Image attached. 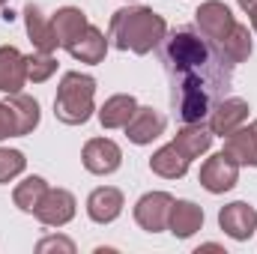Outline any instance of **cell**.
Here are the masks:
<instances>
[{
	"label": "cell",
	"mask_w": 257,
	"mask_h": 254,
	"mask_svg": "<svg viewBox=\"0 0 257 254\" xmlns=\"http://www.w3.org/2000/svg\"><path fill=\"white\" fill-rule=\"evenodd\" d=\"M200 227H203V209L194 200H174L171 218H168V230L177 239H192Z\"/></svg>",
	"instance_id": "17"
},
{
	"label": "cell",
	"mask_w": 257,
	"mask_h": 254,
	"mask_svg": "<svg viewBox=\"0 0 257 254\" xmlns=\"http://www.w3.org/2000/svg\"><path fill=\"white\" fill-rule=\"evenodd\" d=\"M75 212H78V200H75V194L66 189H48L45 191V197H42V203L36 206V218L45 224V227H66L72 218H75Z\"/></svg>",
	"instance_id": "9"
},
{
	"label": "cell",
	"mask_w": 257,
	"mask_h": 254,
	"mask_svg": "<svg viewBox=\"0 0 257 254\" xmlns=\"http://www.w3.org/2000/svg\"><path fill=\"white\" fill-rule=\"evenodd\" d=\"M51 27H54V36H57L60 48L69 51V48L81 39V33L90 27V21H87L84 9H78V6H63V9H57V12H54Z\"/></svg>",
	"instance_id": "14"
},
{
	"label": "cell",
	"mask_w": 257,
	"mask_h": 254,
	"mask_svg": "<svg viewBox=\"0 0 257 254\" xmlns=\"http://www.w3.org/2000/svg\"><path fill=\"white\" fill-rule=\"evenodd\" d=\"M165 36H168L165 18L147 6H123L111 15V24H108V42L132 54L156 51Z\"/></svg>",
	"instance_id": "2"
},
{
	"label": "cell",
	"mask_w": 257,
	"mask_h": 254,
	"mask_svg": "<svg viewBox=\"0 0 257 254\" xmlns=\"http://www.w3.org/2000/svg\"><path fill=\"white\" fill-rule=\"evenodd\" d=\"M218 48L224 51V57L230 60L233 66H239V63H245L248 57H251V30L245 27V24H233V30L218 42Z\"/></svg>",
	"instance_id": "23"
},
{
	"label": "cell",
	"mask_w": 257,
	"mask_h": 254,
	"mask_svg": "<svg viewBox=\"0 0 257 254\" xmlns=\"http://www.w3.org/2000/svg\"><path fill=\"white\" fill-rule=\"evenodd\" d=\"M168 129V117L150 105H138V111L132 114V120L126 123V138L138 147H147L153 144L159 135H165Z\"/></svg>",
	"instance_id": "11"
},
{
	"label": "cell",
	"mask_w": 257,
	"mask_h": 254,
	"mask_svg": "<svg viewBox=\"0 0 257 254\" xmlns=\"http://www.w3.org/2000/svg\"><path fill=\"white\" fill-rule=\"evenodd\" d=\"M162 66L171 78V102L183 123H203L233 81V63L224 51L192 27L162 39Z\"/></svg>",
	"instance_id": "1"
},
{
	"label": "cell",
	"mask_w": 257,
	"mask_h": 254,
	"mask_svg": "<svg viewBox=\"0 0 257 254\" xmlns=\"http://www.w3.org/2000/svg\"><path fill=\"white\" fill-rule=\"evenodd\" d=\"M236 3H239V9H242V12H248V9L254 6L257 0H236Z\"/></svg>",
	"instance_id": "31"
},
{
	"label": "cell",
	"mask_w": 257,
	"mask_h": 254,
	"mask_svg": "<svg viewBox=\"0 0 257 254\" xmlns=\"http://www.w3.org/2000/svg\"><path fill=\"white\" fill-rule=\"evenodd\" d=\"M51 189L42 177H27V180H21L15 191H12V200H15V206L21 209V212H36V206L42 203V197H45V191Z\"/></svg>",
	"instance_id": "24"
},
{
	"label": "cell",
	"mask_w": 257,
	"mask_h": 254,
	"mask_svg": "<svg viewBox=\"0 0 257 254\" xmlns=\"http://www.w3.org/2000/svg\"><path fill=\"white\" fill-rule=\"evenodd\" d=\"M212 132L209 126H203V123H186V126L180 129L177 135H174V147L192 162V159H200V156H206L209 153V147H212Z\"/></svg>",
	"instance_id": "18"
},
{
	"label": "cell",
	"mask_w": 257,
	"mask_h": 254,
	"mask_svg": "<svg viewBox=\"0 0 257 254\" xmlns=\"http://www.w3.org/2000/svg\"><path fill=\"white\" fill-rule=\"evenodd\" d=\"M200 186L209 191V194H224L239 183V165L233 156H227L224 150L209 156L203 165H200Z\"/></svg>",
	"instance_id": "4"
},
{
	"label": "cell",
	"mask_w": 257,
	"mask_h": 254,
	"mask_svg": "<svg viewBox=\"0 0 257 254\" xmlns=\"http://www.w3.org/2000/svg\"><path fill=\"white\" fill-rule=\"evenodd\" d=\"M194 24H197V33H203L209 42L218 45V42L233 30L236 18H233V12H230L227 3H221V0H206V3H200V6L194 9Z\"/></svg>",
	"instance_id": "5"
},
{
	"label": "cell",
	"mask_w": 257,
	"mask_h": 254,
	"mask_svg": "<svg viewBox=\"0 0 257 254\" xmlns=\"http://www.w3.org/2000/svg\"><path fill=\"white\" fill-rule=\"evenodd\" d=\"M248 102L245 99H236V96H224L212 111H209V117H206V126L212 135H218V138H227L230 132H236L239 126H245V120H248Z\"/></svg>",
	"instance_id": "10"
},
{
	"label": "cell",
	"mask_w": 257,
	"mask_h": 254,
	"mask_svg": "<svg viewBox=\"0 0 257 254\" xmlns=\"http://www.w3.org/2000/svg\"><path fill=\"white\" fill-rule=\"evenodd\" d=\"M108 36L99 30V27H87L84 33H81V39L69 48V54L75 57V60H81V63H90V66H96V63H102L105 60V54H108Z\"/></svg>",
	"instance_id": "19"
},
{
	"label": "cell",
	"mask_w": 257,
	"mask_h": 254,
	"mask_svg": "<svg viewBox=\"0 0 257 254\" xmlns=\"http://www.w3.org/2000/svg\"><path fill=\"white\" fill-rule=\"evenodd\" d=\"M197 251H221V245H215V242H206V245H200Z\"/></svg>",
	"instance_id": "30"
},
{
	"label": "cell",
	"mask_w": 257,
	"mask_h": 254,
	"mask_svg": "<svg viewBox=\"0 0 257 254\" xmlns=\"http://www.w3.org/2000/svg\"><path fill=\"white\" fill-rule=\"evenodd\" d=\"M224 153L233 156L239 168H257V120L230 132L224 138Z\"/></svg>",
	"instance_id": "15"
},
{
	"label": "cell",
	"mask_w": 257,
	"mask_h": 254,
	"mask_svg": "<svg viewBox=\"0 0 257 254\" xmlns=\"http://www.w3.org/2000/svg\"><path fill=\"white\" fill-rule=\"evenodd\" d=\"M218 227L230 239L248 242L257 230V209L251 203H245V200H233V203H227V206L218 209Z\"/></svg>",
	"instance_id": "8"
},
{
	"label": "cell",
	"mask_w": 257,
	"mask_h": 254,
	"mask_svg": "<svg viewBox=\"0 0 257 254\" xmlns=\"http://www.w3.org/2000/svg\"><path fill=\"white\" fill-rule=\"evenodd\" d=\"M24 27H27V36H30V42H33L36 51H48V54H54V51L60 48L51 21L42 15V9H39L36 3H27V6H24Z\"/></svg>",
	"instance_id": "16"
},
{
	"label": "cell",
	"mask_w": 257,
	"mask_h": 254,
	"mask_svg": "<svg viewBox=\"0 0 257 254\" xmlns=\"http://www.w3.org/2000/svg\"><path fill=\"white\" fill-rule=\"evenodd\" d=\"M54 72H57L54 54H48V51H33V54L27 57V81L42 84V81H48Z\"/></svg>",
	"instance_id": "25"
},
{
	"label": "cell",
	"mask_w": 257,
	"mask_h": 254,
	"mask_svg": "<svg viewBox=\"0 0 257 254\" xmlns=\"http://www.w3.org/2000/svg\"><path fill=\"white\" fill-rule=\"evenodd\" d=\"M6 105H9L12 114H15V138H24V135H30L33 129L39 126L42 111H39V102H36L33 96L12 93V96L6 99Z\"/></svg>",
	"instance_id": "22"
},
{
	"label": "cell",
	"mask_w": 257,
	"mask_h": 254,
	"mask_svg": "<svg viewBox=\"0 0 257 254\" xmlns=\"http://www.w3.org/2000/svg\"><path fill=\"white\" fill-rule=\"evenodd\" d=\"M96 111V78L84 72H66L54 96V117L66 126H84Z\"/></svg>",
	"instance_id": "3"
},
{
	"label": "cell",
	"mask_w": 257,
	"mask_h": 254,
	"mask_svg": "<svg viewBox=\"0 0 257 254\" xmlns=\"http://www.w3.org/2000/svg\"><path fill=\"white\" fill-rule=\"evenodd\" d=\"M81 162L90 174L96 177H108L123 165V150L117 147V141L111 138H90L81 150Z\"/></svg>",
	"instance_id": "7"
},
{
	"label": "cell",
	"mask_w": 257,
	"mask_h": 254,
	"mask_svg": "<svg viewBox=\"0 0 257 254\" xmlns=\"http://www.w3.org/2000/svg\"><path fill=\"white\" fill-rule=\"evenodd\" d=\"M123 206H126L123 191L114 189V186H99V189L90 191V197H87V215H90V221H96V224H111V221H117L120 212H123Z\"/></svg>",
	"instance_id": "12"
},
{
	"label": "cell",
	"mask_w": 257,
	"mask_h": 254,
	"mask_svg": "<svg viewBox=\"0 0 257 254\" xmlns=\"http://www.w3.org/2000/svg\"><path fill=\"white\" fill-rule=\"evenodd\" d=\"M171 206H174V197H171L168 191H147V194L135 203V221H138V227L147 230V233H162V230H168Z\"/></svg>",
	"instance_id": "6"
},
{
	"label": "cell",
	"mask_w": 257,
	"mask_h": 254,
	"mask_svg": "<svg viewBox=\"0 0 257 254\" xmlns=\"http://www.w3.org/2000/svg\"><path fill=\"white\" fill-rule=\"evenodd\" d=\"M6 3H9V0H0V9H3V6H6Z\"/></svg>",
	"instance_id": "32"
},
{
	"label": "cell",
	"mask_w": 257,
	"mask_h": 254,
	"mask_svg": "<svg viewBox=\"0 0 257 254\" xmlns=\"http://www.w3.org/2000/svg\"><path fill=\"white\" fill-rule=\"evenodd\" d=\"M27 168V159L21 150H9V147H0V183H12L15 177H21Z\"/></svg>",
	"instance_id": "26"
},
{
	"label": "cell",
	"mask_w": 257,
	"mask_h": 254,
	"mask_svg": "<svg viewBox=\"0 0 257 254\" xmlns=\"http://www.w3.org/2000/svg\"><path fill=\"white\" fill-rule=\"evenodd\" d=\"M27 84V54H21L15 45H0V93L12 96L21 93Z\"/></svg>",
	"instance_id": "13"
},
{
	"label": "cell",
	"mask_w": 257,
	"mask_h": 254,
	"mask_svg": "<svg viewBox=\"0 0 257 254\" xmlns=\"http://www.w3.org/2000/svg\"><path fill=\"white\" fill-rule=\"evenodd\" d=\"M15 138V114L6 102H0V141Z\"/></svg>",
	"instance_id": "28"
},
{
	"label": "cell",
	"mask_w": 257,
	"mask_h": 254,
	"mask_svg": "<svg viewBox=\"0 0 257 254\" xmlns=\"http://www.w3.org/2000/svg\"><path fill=\"white\" fill-rule=\"evenodd\" d=\"M36 251L45 254V251H63V254H75V242L66 239V236H45L36 242Z\"/></svg>",
	"instance_id": "27"
},
{
	"label": "cell",
	"mask_w": 257,
	"mask_h": 254,
	"mask_svg": "<svg viewBox=\"0 0 257 254\" xmlns=\"http://www.w3.org/2000/svg\"><path fill=\"white\" fill-rule=\"evenodd\" d=\"M189 165H192V162H189L174 144L156 150L153 159H150V171L159 174V177H165V180H183V177L189 174Z\"/></svg>",
	"instance_id": "20"
},
{
	"label": "cell",
	"mask_w": 257,
	"mask_h": 254,
	"mask_svg": "<svg viewBox=\"0 0 257 254\" xmlns=\"http://www.w3.org/2000/svg\"><path fill=\"white\" fill-rule=\"evenodd\" d=\"M248 18H251V30L257 33V3L251 6V9H248Z\"/></svg>",
	"instance_id": "29"
},
{
	"label": "cell",
	"mask_w": 257,
	"mask_h": 254,
	"mask_svg": "<svg viewBox=\"0 0 257 254\" xmlns=\"http://www.w3.org/2000/svg\"><path fill=\"white\" fill-rule=\"evenodd\" d=\"M135 111H138L135 96L132 93H117V96L105 99V105L99 108V123H102V129H126Z\"/></svg>",
	"instance_id": "21"
}]
</instances>
